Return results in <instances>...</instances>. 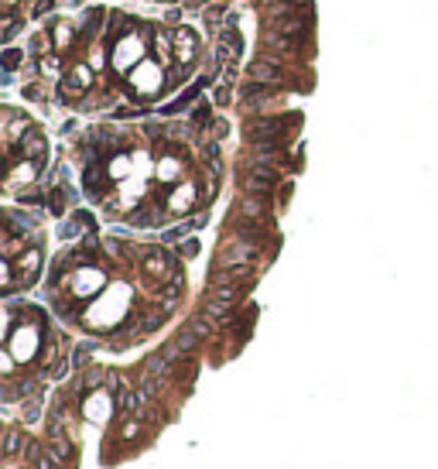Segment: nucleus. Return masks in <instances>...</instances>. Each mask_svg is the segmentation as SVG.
<instances>
[{
  "label": "nucleus",
  "mask_w": 438,
  "mask_h": 469,
  "mask_svg": "<svg viewBox=\"0 0 438 469\" xmlns=\"http://www.w3.org/2000/svg\"><path fill=\"white\" fill-rule=\"evenodd\" d=\"M55 7V0H38V4H34V11H31V14H34V18H41V14H49V11H52Z\"/></svg>",
  "instance_id": "nucleus-27"
},
{
  "label": "nucleus",
  "mask_w": 438,
  "mask_h": 469,
  "mask_svg": "<svg viewBox=\"0 0 438 469\" xmlns=\"http://www.w3.org/2000/svg\"><path fill=\"white\" fill-rule=\"evenodd\" d=\"M192 124H195V127H206L209 124V103H202L195 113H192Z\"/></svg>",
  "instance_id": "nucleus-26"
},
{
  "label": "nucleus",
  "mask_w": 438,
  "mask_h": 469,
  "mask_svg": "<svg viewBox=\"0 0 438 469\" xmlns=\"http://www.w3.org/2000/svg\"><path fill=\"white\" fill-rule=\"evenodd\" d=\"M247 137L260 144V141H274V137H284V127L281 120H274V117H260V120H250L247 124Z\"/></svg>",
  "instance_id": "nucleus-9"
},
{
  "label": "nucleus",
  "mask_w": 438,
  "mask_h": 469,
  "mask_svg": "<svg viewBox=\"0 0 438 469\" xmlns=\"http://www.w3.org/2000/svg\"><path fill=\"white\" fill-rule=\"evenodd\" d=\"M38 264H41V250H38V243H34V247L25 250V254L18 257V264H14V267L21 271V281H25V285H31V281L38 278Z\"/></svg>",
  "instance_id": "nucleus-16"
},
{
  "label": "nucleus",
  "mask_w": 438,
  "mask_h": 469,
  "mask_svg": "<svg viewBox=\"0 0 438 469\" xmlns=\"http://www.w3.org/2000/svg\"><path fill=\"white\" fill-rule=\"evenodd\" d=\"M89 58H93V65L100 69V65H103V49H93V55H89Z\"/></svg>",
  "instance_id": "nucleus-32"
},
{
  "label": "nucleus",
  "mask_w": 438,
  "mask_h": 469,
  "mask_svg": "<svg viewBox=\"0 0 438 469\" xmlns=\"http://www.w3.org/2000/svg\"><path fill=\"white\" fill-rule=\"evenodd\" d=\"M271 96H274V86H264V82H254V79H247L240 86V103L243 106H260L264 100H271Z\"/></svg>",
  "instance_id": "nucleus-10"
},
{
  "label": "nucleus",
  "mask_w": 438,
  "mask_h": 469,
  "mask_svg": "<svg viewBox=\"0 0 438 469\" xmlns=\"http://www.w3.org/2000/svg\"><path fill=\"white\" fill-rule=\"evenodd\" d=\"M281 76H284V69L274 62V58H267V55H260V58H254V62L247 65V79L264 82V86H278Z\"/></svg>",
  "instance_id": "nucleus-6"
},
{
  "label": "nucleus",
  "mask_w": 438,
  "mask_h": 469,
  "mask_svg": "<svg viewBox=\"0 0 438 469\" xmlns=\"http://www.w3.org/2000/svg\"><path fill=\"white\" fill-rule=\"evenodd\" d=\"M52 34H55V45H58V49H69V45H72V38H76V31H72L69 21H55Z\"/></svg>",
  "instance_id": "nucleus-20"
},
{
  "label": "nucleus",
  "mask_w": 438,
  "mask_h": 469,
  "mask_svg": "<svg viewBox=\"0 0 438 469\" xmlns=\"http://www.w3.org/2000/svg\"><path fill=\"white\" fill-rule=\"evenodd\" d=\"M130 82H134L137 93H157V86L165 82L161 65H155V62H141V65H134V69H130Z\"/></svg>",
  "instance_id": "nucleus-5"
},
{
  "label": "nucleus",
  "mask_w": 438,
  "mask_h": 469,
  "mask_svg": "<svg viewBox=\"0 0 438 469\" xmlns=\"http://www.w3.org/2000/svg\"><path fill=\"white\" fill-rule=\"evenodd\" d=\"M58 69H62L58 55H41V58H38V72H41V76L55 79V76H58Z\"/></svg>",
  "instance_id": "nucleus-22"
},
{
  "label": "nucleus",
  "mask_w": 438,
  "mask_h": 469,
  "mask_svg": "<svg viewBox=\"0 0 438 469\" xmlns=\"http://www.w3.org/2000/svg\"><path fill=\"white\" fill-rule=\"evenodd\" d=\"M106 274L100 267H79L76 274L69 278V288H72V298H93L100 288H103Z\"/></svg>",
  "instance_id": "nucleus-2"
},
{
  "label": "nucleus",
  "mask_w": 438,
  "mask_h": 469,
  "mask_svg": "<svg viewBox=\"0 0 438 469\" xmlns=\"http://www.w3.org/2000/svg\"><path fill=\"white\" fill-rule=\"evenodd\" d=\"M127 168H130V161L120 155L117 161H113V165H110V175H113V179H124V175H127Z\"/></svg>",
  "instance_id": "nucleus-25"
},
{
  "label": "nucleus",
  "mask_w": 438,
  "mask_h": 469,
  "mask_svg": "<svg viewBox=\"0 0 438 469\" xmlns=\"http://www.w3.org/2000/svg\"><path fill=\"white\" fill-rule=\"evenodd\" d=\"M271 31H278L284 38H302V34L309 31V21H305L302 14H288V18H278V21L271 25Z\"/></svg>",
  "instance_id": "nucleus-14"
},
{
  "label": "nucleus",
  "mask_w": 438,
  "mask_h": 469,
  "mask_svg": "<svg viewBox=\"0 0 438 469\" xmlns=\"http://www.w3.org/2000/svg\"><path fill=\"white\" fill-rule=\"evenodd\" d=\"M267 199H271V195H254V192H247V195L240 199V216H243V219H264L267 209H271Z\"/></svg>",
  "instance_id": "nucleus-15"
},
{
  "label": "nucleus",
  "mask_w": 438,
  "mask_h": 469,
  "mask_svg": "<svg viewBox=\"0 0 438 469\" xmlns=\"http://www.w3.org/2000/svg\"><path fill=\"white\" fill-rule=\"evenodd\" d=\"M247 274H250V264L216 267V271H212V278H209V285H212V288H240L243 281H247Z\"/></svg>",
  "instance_id": "nucleus-8"
},
{
  "label": "nucleus",
  "mask_w": 438,
  "mask_h": 469,
  "mask_svg": "<svg viewBox=\"0 0 438 469\" xmlns=\"http://www.w3.org/2000/svg\"><path fill=\"white\" fill-rule=\"evenodd\" d=\"M250 261H257V243H247V236H240L223 250L219 267H236V264H250Z\"/></svg>",
  "instance_id": "nucleus-7"
},
{
  "label": "nucleus",
  "mask_w": 438,
  "mask_h": 469,
  "mask_svg": "<svg viewBox=\"0 0 438 469\" xmlns=\"http://www.w3.org/2000/svg\"><path fill=\"white\" fill-rule=\"evenodd\" d=\"M212 100H216L219 106H226V100H230V93H226V89H216V93H212Z\"/></svg>",
  "instance_id": "nucleus-31"
},
{
  "label": "nucleus",
  "mask_w": 438,
  "mask_h": 469,
  "mask_svg": "<svg viewBox=\"0 0 438 469\" xmlns=\"http://www.w3.org/2000/svg\"><path fill=\"white\" fill-rule=\"evenodd\" d=\"M157 175H161V182L179 179V175H181V161H179V158H165V161H157Z\"/></svg>",
  "instance_id": "nucleus-21"
},
{
  "label": "nucleus",
  "mask_w": 438,
  "mask_h": 469,
  "mask_svg": "<svg viewBox=\"0 0 438 469\" xmlns=\"http://www.w3.org/2000/svg\"><path fill=\"white\" fill-rule=\"evenodd\" d=\"M278 182H281V179H278L274 165H257V168H247L243 192H254V195H274Z\"/></svg>",
  "instance_id": "nucleus-1"
},
{
  "label": "nucleus",
  "mask_w": 438,
  "mask_h": 469,
  "mask_svg": "<svg viewBox=\"0 0 438 469\" xmlns=\"http://www.w3.org/2000/svg\"><path fill=\"white\" fill-rule=\"evenodd\" d=\"M144 38H137V34H124L120 38V45H117V52H113V65L117 69H134V65H141L144 62Z\"/></svg>",
  "instance_id": "nucleus-3"
},
{
  "label": "nucleus",
  "mask_w": 438,
  "mask_h": 469,
  "mask_svg": "<svg viewBox=\"0 0 438 469\" xmlns=\"http://www.w3.org/2000/svg\"><path fill=\"white\" fill-rule=\"evenodd\" d=\"M175 49H179V62H192V58H195V49H199L195 31H188V27H175Z\"/></svg>",
  "instance_id": "nucleus-17"
},
{
  "label": "nucleus",
  "mask_w": 438,
  "mask_h": 469,
  "mask_svg": "<svg viewBox=\"0 0 438 469\" xmlns=\"http://www.w3.org/2000/svg\"><path fill=\"white\" fill-rule=\"evenodd\" d=\"M195 254H199V243L195 240H185L181 243V257H195Z\"/></svg>",
  "instance_id": "nucleus-29"
},
{
  "label": "nucleus",
  "mask_w": 438,
  "mask_h": 469,
  "mask_svg": "<svg viewBox=\"0 0 438 469\" xmlns=\"http://www.w3.org/2000/svg\"><path fill=\"white\" fill-rule=\"evenodd\" d=\"M89 82H93V72H89L86 65H76V69H69V76L62 79V93L79 96V93H86V89H89Z\"/></svg>",
  "instance_id": "nucleus-12"
},
{
  "label": "nucleus",
  "mask_w": 438,
  "mask_h": 469,
  "mask_svg": "<svg viewBox=\"0 0 438 469\" xmlns=\"http://www.w3.org/2000/svg\"><path fill=\"white\" fill-rule=\"evenodd\" d=\"M21 442H27V439H21V432H18V428H7V439H4V449H7V456H14Z\"/></svg>",
  "instance_id": "nucleus-23"
},
{
  "label": "nucleus",
  "mask_w": 438,
  "mask_h": 469,
  "mask_svg": "<svg viewBox=\"0 0 438 469\" xmlns=\"http://www.w3.org/2000/svg\"><path fill=\"white\" fill-rule=\"evenodd\" d=\"M172 45H175V34H165V31H157L155 34V55H157L161 65L172 62Z\"/></svg>",
  "instance_id": "nucleus-19"
},
{
  "label": "nucleus",
  "mask_w": 438,
  "mask_h": 469,
  "mask_svg": "<svg viewBox=\"0 0 438 469\" xmlns=\"http://www.w3.org/2000/svg\"><path fill=\"white\" fill-rule=\"evenodd\" d=\"M243 49V38H240V31H236V18H230L226 25L219 27V34H216V58H226L233 62L236 55Z\"/></svg>",
  "instance_id": "nucleus-4"
},
{
  "label": "nucleus",
  "mask_w": 438,
  "mask_h": 469,
  "mask_svg": "<svg viewBox=\"0 0 438 469\" xmlns=\"http://www.w3.org/2000/svg\"><path fill=\"white\" fill-rule=\"evenodd\" d=\"M141 257H144V271H148V274H168V271H175L172 257H168L161 247H148V250H141Z\"/></svg>",
  "instance_id": "nucleus-11"
},
{
  "label": "nucleus",
  "mask_w": 438,
  "mask_h": 469,
  "mask_svg": "<svg viewBox=\"0 0 438 469\" xmlns=\"http://www.w3.org/2000/svg\"><path fill=\"white\" fill-rule=\"evenodd\" d=\"M195 199H199V188L188 185V182H181L179 188L168 195V209H172V212H188V209L195 206Z\"/></svg>",
  "instance_id": "nucleus-13"
},
{
  "label": "nucleus",
  "mask_w": 438,
  "mask_h": 469,
  "mask_svg": "<svg viewBox=\"0 0 438 469\" xmlns=\"http://www.w3.org/2000/svg\"><path fill=\"white\" fill-rule=\"evenodd\" d=\"M14 4H18V0H4V11L11 14V11H14Z\"/></svg>",
  "instance_id": "nucleus-33"
},
{
  "label": "nucleus",
  "mask_w": 438,
  "mask_h": 469,
  "mask_svg": "<svg viewBox=\"0 0 438 469\" xmlns=\"http://www.w3.org/2000/svg\"><path fill=\"white\" fill-rule=\"evenodd\" d=\"M100 384H103V373H100V370H93V373L86 377V387L93 391V387H100Z\"/></svg>",
  "instance_id": "nucleus-30"
},
{
  "label": "nucleus",
  "mask_w": 438,
  "mask_h": 469,
  "mask_svg": "<svg viewBox=\"0 0 438 469\" xmlns=\"http://www.w3.org/2000/svg\"><path fill=\"white\" fill-rule=\"evenodd\" d=\"M18 62H21V55L14 52V49H7V52H4V65H7V72H11V69H14Z\"/></svg>",
  "instance_id": "nucleus-28"
},
{
  "label": "nucleus",
  "mask_w": 438,
  "mask_h": 469,
  "mask_svg": "<svg viewBox=\"0 0 438 469\" xmlns=\"http://www.w3.org/2000/svg\"><path fill=\"white\" fill-rule=\"evenodd\" d=\"M18 27H21V21H18L14 14H7V18H4V41H11V38L18 34Z\"/></svg>",
  "instance_id": "nucleus-24"
},
{
  "label": "nucleus",
  "mask_w": 438,
  "mask_h": 469,
  "mask_svg": "<svg viewBox=\"0 0 438 469\" xmlns=\"http://www.w3.org/2000/svg\"><path fill=\"white\" fill-rule=\"evenodd\" d=\"M25 155H31L34 165H45V158H49V141L38 131H27L25 134Z\"/></svg>",
  "instance_id": "nucleus-18"
}]
</instances>
